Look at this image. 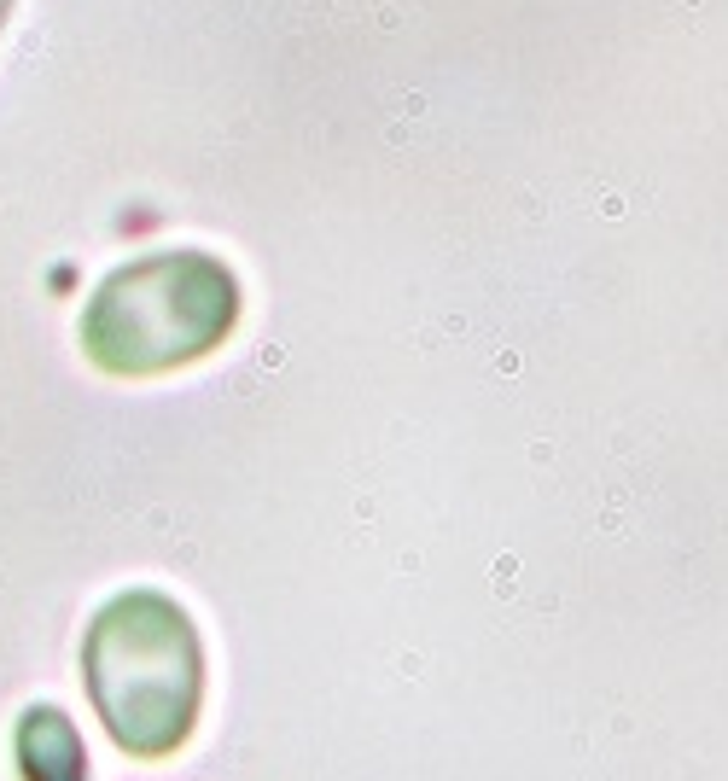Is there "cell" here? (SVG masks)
I'll return each instance as SVG.
<instances>
[{"label":"cell","mask_w":728,"mask_h":781,"mask_svg":"<svg viewBox=\"0 0 728 781\" xmlns=\"http://www.w3.org/2000/svg\"><path fill=\"white\" fill-rule=\"evenodd\" d=\"M82 677L105 735L129 758H169L193 735L204 700V647L193 618L158 589L105 601L82 636Z\"/></svg>","instance_id":"obj_1"},{"label":"cell","mask_w":728,"mask_h":781,"mask_svg":"<svg viewBox=\"0 0 728 781\" xmlns=\"http://www.w3.org/2000/svg\"><path fill=\"white\" fill-rule=\"evenodd\" d=\"M239 321V280L210 251H152L82 309V350L105 374L146 379L210 356Z\"/></svg>","instance_id":"obj_2"},{"label":"cell","mask_w":728,"mask_h":781,"mask_svg":"<svg viewBox=\"0 0 728 781\" xmlns=\"http://www.w3.org/2000/svg\"><path fill=\"white\" fill-rule=\"evenodd\" d=\"M6 12H12V0H0V24H6Z\"/></svg>","instance_id":"obj_4"},{"label":"cell","mask_w":728,"mask_h":781,"mask_svg":"<svg viewBox=\"0 0 728 781\" xmlns=\"http://www.w3.org/2000/svg\"><path fill=\"white\" fill-rule=\"evenodd\" d=\"M18 764L24 781H88L82 735L59 706H30L18 723Z\"/></svg>","instance_id":"obj_3"}]
</instances>
